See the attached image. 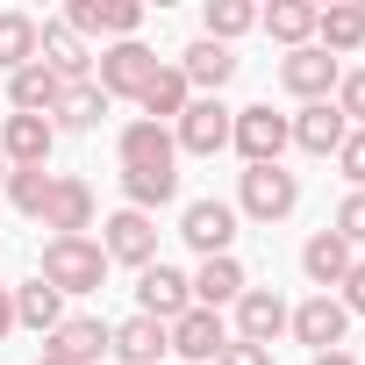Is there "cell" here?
I'll use <instances>...</instances> for the list:
<instances>
[{
    "label": "cell",
    "instance_id": "1",
    "mask_svg": "<svg viewBox=\"0 0 365 365\" xmlns=\"http://www.w3.org/2000/svg\"><path fill=\"white\" fill-rule=\"evenodd\" d=\"M36 279L58 287V294H101V279H108V251H101V237H51Z\"/></svg>",
    "mask_w": 365,
    "mask_h": 365
},
{
    "label": "cell",
    "instance_id": "2",
    "mask_svg": "<svg viewBox=\"0 0 365 365\" xmlns=\"http://www.w3.org/2000/svg\"><path fill=\"white\" fill-rule=\"evenodd\" d=\"M237 208L251 222H287L301 208V179L287 165H244V187H237Z\"/></svg>",
    "mask_w": 365,
    "mask_h": 365
},
{
    "label": "cell",
    "instance_id": "3",
    "mask_svg": "<svg viewBox=\"0 0 365 365\" xmlns=\"http://www.w3.org/2000/svg\"><path fill=\"white\" fill-rule=\"evenodd\" d=\"M150 72H158V58L129 36V43H108L101 51V65H93V86L108 93V101H136L143 86H150Z\"/></svg>",
    "mask_w": 365,
    "mask_h": 365
},
{
    "label": "cell",
    "instance_id": "4",
    "mask_svg": "<svg viewBox=\"0 0 365 365\" xmlns=\"http://www.w3.org/2000/svg\"><path fill=\"white\" fill-rule=\"evenodd\" d=\"M336 79H344V65H336L322 43H301V51H287V58H279V86H287L294 101H308V108H315V101H329V93H336Z\"/></svg>",
    "mask_w": 365,
    "mask_h": 365
},
{
    "label": "cell",
    "instance_id": "5",
    "mask_svg": "<svg viewBox=\"0 0 365 365\" xmlns=\"http://www.w3.org/2000/svg\"><path fill=\"white\" fill-rule=\"evenodd\" d=\"M101 251H108V265H158V222L150 215H136V208H115L108 222H101Z\"/></svg>",
    "mask_w": 365,
    "mask_h": 365
},
{
    "label": "cell",
    "instance_id": "6",
    "mask_svg": "<svg viewBox=\"0 0 365 365\" xmlns=\"http://www.w3.org/2000/svg\"><path fill=\"white\" fill-rule=\"evenodd\" d=\"M51 237H86L93 230V187L72 172H51V194H43V215H36Z\"/></svg>",
    "mask_w": 365,
    "mask_h": 365
},
{
    "label": "cell",
    "instance_id": "7",
    "mask_svg": "<svg viewBox=\"0 0 365 365\" xmlns=\"http://www.w3.org/2000/svg\"><path fill=\"white\" fill-rule=\"evenodd\" d=\"M36 65H43L58 86H86V79H93V51H86L65 22H36Z\"/></svg>",
    "mask_w": 365,
    "mask_h": 365
},
{
    "label": "cell",
    "instance_id": "8",
    "mask_svg": "<svg viewBox=\"0 0 365 365\" xmlns=\"http://www.w3.org/2000/svg\"><path fill=\"white\" fill-rule=\"evenodd\" d=\"M230 143L244 150V165H279V150L294 143V129H287V115H272V108H237Z\"/></svg>",
    "mask_w": 365,
    "mask_h": 365
},
{
    "label": "cell",
    "instance_id": "9",
    "mask_svg": "<svg viewBox=\"0 0 365 365\" xmlns=\"http://www.w3.org/2000/svg\"><path fill=\"white\" fill-rule=\"evenodd\" d=\"M108 358V322L101 315H65L43 336V365H101Z\"/></svg>",
    "mask_w": 365,
    "mask_h": 365
},
{
    "label": "cell",
    "instance_id": "10",
    "mask_svg": "<svg viewBox=\"0 0 365 365\" xmlns=\"http://www.w3.org/2000/svg\"><path fill=\"white\" fill-rule=\"evenodd\" d=\"M222 344H230V329H222L215 308H187V315L165 329V351H179V365H215Z\"/></svg>",
    "mask_w": 365,
    "mask_h": 365
},
{
    "label": "cell",
    "instance_id": "11",
    "mask_svg": "<svg viewBox=\"0 0 365 365\" xmlns=\"http://www.w3.org/2000/svg\"><path fill=\"white\" fill-rule=\"evenodd\" d=\"M230 122H237V108H222V101H187V115L172 122V143L187 150V158H215V150L230 143Z\"/></svg>",
    "mask_w": 365,
    "mask_h": 365
},
{
    "label": "cell",
    "instance_id": "12",
    "mask_svg": "<svg viewBox=\"0 0 365 365\" xmlns=\"http://www.w3.org/2000/svg\"><path fill=\"white\" fill-rule=\"evenodd\" d=\"M65 29L72 36H115V43H129L143 29V8H136V0H72Z\"/></svg>",
    "mask_w": 365,
    "mask_h": 365
},
{
    "label": "cell",
    "instance_id": "13",
    "mask_svg": "<svg viewBox=\"0 0 365 365\" xmlns=\"http://www.w3.org/2000/svg\"><path fill=\"white\" fill-rule=\"evenodd\" d=\"M194 308V287H187V272H172V265H143V279H136V315H150V322H179Z\"/></svg>",
    "mask_w": 365,
    "mask_h": 365
},
{
    "label": "cell",
    "instance_id": "14",
    "mask_svg": "<svg viewBox=\"0 0 365 365\" xmlns=\"http://www.w3.org/2000/svg\"><path fill=\"white\" fill-rule=\"evenodd\" d=\"M179 237H187L201 258H230V244H237V208H230V201H187Z\"/></svg>",
    "mask_w": 365,
    "mask_h": 365
},
{
    "label": "cell",
    "instance_id": "15",
    "mask_svg": "<svg viewBox=\"0 0 365 365\" xmlns=\"http://www.w3.org/2000/svg\"><path fill=\"white\" fill-rule=\"evenodd\" d=\"M51 143H58L51 115H8V129H0V158H8V172L51 165Z\"/></svg>",
    "mask_w": 365,
    "mask_h": 365
},
{
    "label": "cell",
    "instance_id": "16",
    "mask_svg": "<svg viewBox=\"0 0 365 365\" xmlns=\"http://www.w3.org/2000/svg\"><path fill=\"white\" fill-rule=\"evenodd\" d=\"M287 329H294V344H308V351L322 358V351H336V344H344L351 315L336 308V294H315V301H301V308L287 315Z\"/></svg>",
    "mask_w": 365,
    "mask_h": 365
},
{
    "label": "cell",
    "instance_id": "17",
    "mask_svg": "<svg viewBox=\"0 0 365 365\" xmlns=\"http://www.w3.org/2000/svg\"><path fill=\"white\" fill-rule=\"evenodd\" d=\"M115 150H122V172H165V165H179L172 129H158V122H143V115L115 136Z\"/></svg>",
    "mask_w": 365,
    "mask_h": 365
},
{
    "label": "cell",
    "instance_id": "18",
    "mask_svg": "<svg viewBox=\"0 0 365 365\" xmlns=\"http://www.w3.org/2000/svg\"><path fill=\"white\" fill-rule=\"evenodd\" d=\"M179 79L187 86H201V101H222V86L237 79V51L230 43H187V58H179Z\"/></svg>",
    "mask_w": 365,
    "mask_h": 365
},
{
    "label": "cell",
    "instance_id": "19",
    "mask_svg": "<svg viewBox=\"0 0 365 365\" xmlns=\"http://www.w3.org/2000/svg\"><path fill=\"white\" fill-rule=\"evenodd\" d=\"M287 315H294V308H287L272 287H244V294H237V336H244V344H265V351H272V336L287 329Z\"/></svg>",
    "mask_w": 365,
    "mask_h": 365
},
{
    "label": "cell",
    "instance_id": "20",
    "mask_svg": "<svg viewBox=\"0 0 365 365\" xmlns=\"http://www.w3.org/2000/svg\"><path fill=\"white\" fill-rule=\"evenodd\" d=\"M287 129H294V143H301L308 158H336V143L351 136V122L336 115V101H315V108H301Z\"/></svg>",
    "mask_w": 365,
    "mask_h": 365
},
{
    "label": "cell",
    "instance_id": "21",
    "mask_svg": "<svg viewBox=\"0 0 365 365\" xmlns=\"http://www.w3.org/2000/svg\"><path fill=\"white\" fill-rule=\"evenodd\" d=\"M187 101H194V86L179 79V65H158V72H150V86L136 93V108H143V122H158V129H165V122H179V115H187Z\"/></svg>",
    "mask_w": 365,
    "mask_h": 365
},
{
    "label": "cell",
    "instance_id": "22",
    "mask_svg": "<svg viewBox=\"0 0 365 365\" xmlns=\"http://www.w3.org/2000/svg\"><path fill=\"white\" fill-rule=\"evenodd\" d=\"M351 265H358V258H351V244H344L336 230H315V237L301 244V272H308V279H315L322 294H329V287H336V279H344Z\"/></svg>",
    "mask_w": 365,
    "mask_h": 365
},
{
    "label": "cell",
    "instance_id": "23",
    "mask_svg": "<svg viewBox=\"0 0 365 365\" xmlns=\"http://www.w3.org/2000/svg\"><path fill=\"white\" fill-rule=\"evenodd\" d=\"M108 351H115L122 365H158V358H165V322L129 315V322H115V329H108Z\"/></svg>",
    "mask_w": 365,
    "mask_h": 365
},
{
    "label": "cell",
    "instance_id": "24",
    "mask_svg": "<svg viewBox=\"0 0 365 365\" xmlns=\"http://www.w3.org/2000/svg\"><path fill=\"white\" fill-rule=\"evenodd\" d=\"M187 287H194V308H230L251 279H244V265H237V258H201V272H194Z\"/></svg>",
    "mask_w": 365,
    "mask_h": 365
},
{
    "label": "cell",
    "instance_id": "25",
    "mask_svg": "<svg viewBox=\"0 0 365 365\" xmlns=\"http://www.w3.org/2000/svg\"><path fill=\"white\" fill-rule=\"evenodd\" d=\"M58 322H65V294H58V287H43V279L15 287V329H36V336H51Z\"/></svg>",
    "mask_w": 365,
    "mask_h": 365
},
{
    "label": "cell",
    "instance_id": "26",
    "mask_svg": "<svg viewBox=\"0 0 365 365\" xmlns=\"http://www.w3.org/2000/svg\"><path fill=\"white\" fill-rule=\"evenodd\" d=\"M315 36H322V51L329 58H351L358 43H365V8H315Z\"/></svg>",
    "mask_w": 365,
    "mask_h": 365
},
{
    "label": "cell",
    "instance_id": "27",
    "mask_svg": "<svg viewBox=\"0 0 365 365\" xmlns=\"http://www.w3.org/2000/svg\"><path fill=\"white\" fill-rule=\"evenodd\" d=\"M58 79L43 72V65H22V72H8V101H15V115H51L58 108Z\"/></svg>",
    "mask_w": 365,
    "mask_h": 365
},
{
    "label": "cell",
    "instance_id": "28",
    "mask_svg": "<svg viewBox=\"0 0 365 365\" xmlns=\"http://www.w3.org/2000/svg\"><path fill=\"white\" fill-rule=\"evenodd\" d=\"M258 29H265V36H279L287 51H301V43L315 36V8H308V0H272V8L258 15Z\"/></svg>",
    "mask_w": 365,
    "mask_h": 365
},
{
    "label": "cell",
    "instance_id": "29",
    "mask_svg": "<svg viewBox=\"0 0 365 365\" xmlns=\"http://www.w3.org/2000/svg\"><path fill=\"white\" fill-rule=\"evenodd\" d=\"M51 115H58L51 129H101V115H108V93H101L93 79H86V86H65Z\"/></svg>",
    "mask_w": 365,
    "mask_h": 365
},
{
    "label": "cell",
    "instance_id": "30",
    "mask_svg": "<svg viewBox=\"0 0 365 365\" xmlns=\"http://www.w3.org/2000/svg\"><path fill=\"white\" fill-rule=\"evenodd\" d=\"M22 65H36V15L8 8L0 15V72H22Z\"/></svg>",
    "mask_w": 365,
    "mask_h": 365
},
{
    "label": "cell",
    "instance_id": "31",
    "mask_svg": "<svg viewBox=\"0 0 365 365\" xmlns=\"http://www.w3.org/2000/svg\"><path fill=\"white\" fill-rule=\"evenodd\" d=\"M122 194H129L136 215H150V208H165V201L179 194V172H172V165H165V172H122Z\"/></svg>",
    "mask_w": 365,
    "mask_h": 365
},
{
    "label": "cell",
    "instance_id": "32",
    "mask_svg": "<svg viewBox=\"0 0 365 365\" xmlns=\"http://www.w3.org/2000/svg\"><path fill=\"white\" fill-rule=\"evenodd\" d=\"M244 29H258L251 0H208V43H237Z\"/></svg>",
    "mask_w": 365,
    "mask_h": 365
},
{
    "label": "cell",
    "instance_id": "33",
    "mask_svg": "<svg viewBox=\"0 0 365 365\" xmlns=\"http://www.w3.org/2000/svg\"><path fill=\"white\" fill-rule=\"evenodd\" d=\"M43 194H51V165H36V172H8V201H15L22 215H43Z\"/></svg>",
    "mask_w": 365,
    "mask_h": 365
},
{
    "label": "cell",
    "instance_id": "34",
    "mask_svg": "<svg viewBox=\"0 0 365 365\" xmlns=\"http://www.w3.org/2000/svg\"><path fill=\"white\" fill-rule=\"evenodd\" d=\"M336 115H344V122H351V129H365V65H358V72H344V79H336Z\"/></svg>",
    "mask_w": 365,
    "mask_h": 365
},
{
    "label": "cell",
    "instance_id": "35",
    "mask_svg": "<svg viewBox=\"0 0 365 365\" xmlns=\"http://www.w3.org/2000/svg\"><path fill=\"white\" fill-rule=\"evenodd\" d=\"M336 172L351 179V194H365V129H351V136L336 143Z\"/></svg>",
    "mask_w": 365,
    "mask_h": 365
},
{
    "label": "cell",
    "instance_id": "36",
    "mask_svg": "<svg viewBox=\"0 0 365 365\" xmlns=\"http://www.w3.org/2000/svg\"><path fill=\"white\" fill-rule=\"evenodd\" d=\"M336 237H344V244H365V194H344V208H336Z\"/></svg>",
    "mask_w": 365,
    "mask_h": 365
},
{
    "label": "cell",
    "instance_id": "37",
    "mask_svg": "<svg viewBox=\"0 0 365 365\" xmlns=\"http://www.w3.org/2000/svg\"><path fill=\"white\" fill-rule=\"evenodd\" d=\"M336 308H344V315H365V258L336 279Z\"/></svg>",
    "mask_w": 365,
    "mask_h": 365
},
{
    "label": "cell",
    "instance_id": "38",
    "mask_svg": "<svg viewBox=\"0 0 365 365\" xmlns=\"http://www.w3.org/2000/svg\"><path fill=\"white\" fill-rule=\"evenodd\" d=\"M215 365H272V351H265V344H244V336H230Z\"/></svg>",
    "mask_w": 365,
    "mask_h": 365
},
{
    "label": "cell",
    "instance_id": "39",
    "mask_svg": "<svg viewBox=\"0 0 365 365\" xmlns=\"http://www.w3.org/2000/svg\"><path fill=\"white\" fill-rule=\"evenodd\" d=\"M8 329H15V294L0 287V336H8Z\"/></svg>",
    "mask_w": 365,
    "mask_h": 365
},
{
    "label": "cell",
    "instance_id": "40",
    "mask_svg": "<svg viewBox=\"0 0 365 365\" xmlns=\"http://www.w3.org/2000/svg\"><path fill=\"white\" fill-rule=\"evenodd\" d=\"M308 365H358L351 351H322V358H308Z\"/></svg>",
    "mask_w": 365,
    "mask_h": 365
},
{
    "label": "cell",
    "instance_id": "41",
    "mask_svg": "<svg viewBox=\"0 0 365 365\" xmlns=\"http://www.w3.org/2000/svg\"><path fill=\"white\" fill-rule=\"evenodd\" d=\"M0 179H8V158H0Z\"/></svg>",
    "mask_w": 365,
    "mask_h": 365
}]
</instances>
